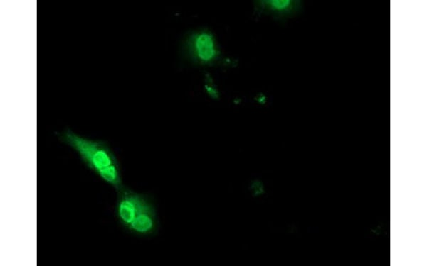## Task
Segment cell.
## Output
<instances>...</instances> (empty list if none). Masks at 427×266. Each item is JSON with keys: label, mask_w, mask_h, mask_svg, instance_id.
Segmentation results:
<instances>
[{"label": "cell", "mask_w": 427, "mask_h": 266, "mask_svg": "<svg viewBox=\"0 0 427 266\" xmlns=\"http://www.w3.org/2000/svg\"><path fill=\"white\" fill-rule=\"evenodd\" d=\"M264 8L270 13L280 16H293L302 9L300 1L275 0L263 1Z\"/></svg>", "instance_id": "3957f363"}, {"label": "cell", "mask_w": 427, "mask_h": 266, "mask_svg": "<svg viewBox=\"0 0 427 266\" xmlns=\"http://www.w3.org/2000/svg\"><path fill=\"white\" fill-rule=\"evenodd\" d=\"M120 190L116 206L120 223L135 233H150L156 225L154 208L142 196L122 188Z\"/></svg>", "instance_id": "7a4b0ae2"}, {"label": "cell", "mask_w": 427, "mask_h": 266, "mask_svg": "<svg viewBox=\"0 0 427 266\" xmlns=\"http://www.w3.org/2000/svg\"><path fill=\"white\" fill-rule=\"evenodd\" d=\"M60 138L105 182L118 190L122 188L117 160L106 143L81 136L70 129L65 130Z\"/></svg>", "instance_id": "6da1fadb"}, {"label": "cell", "mask_w": 427, "mask_h": 266, "mask_svg": "<svg viewBox=\"0 0 427 266\" xmlns=\"http://www.w3.org/2000/svg\"><path fill=\"white\" fill-rule=\"evenodd\" d=\"M196 50L199 58L204 61L214 58L216 51L214 43L211 37L206 34H201L196 38Z\"/></svg>", "instance_id": "277c9868"}]
</instances>
